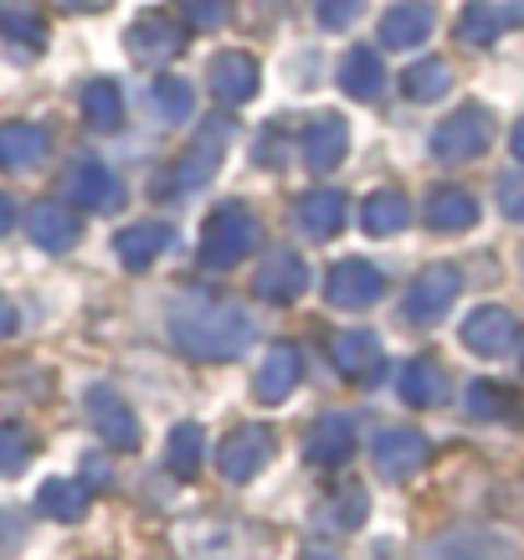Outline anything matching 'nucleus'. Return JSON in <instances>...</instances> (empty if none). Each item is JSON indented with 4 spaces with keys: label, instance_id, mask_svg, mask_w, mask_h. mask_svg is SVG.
I'll return each mask as SVG.
<instances>
[{
    "label": "nucleus",
    "instance_id": "obj_1",
    "mask_svg": "<svg viewBox=\"0 0 524 560\" xmlns=\"http://www.w3.org/2000/svg\"><path fill=\"white\" fill-rule=\"evenodd\" d=\"M170 324H175V340L186 345L190 355L221 360V355H237L242 345L253 340V319L237 304H201V299L190 304V299H181Z\"/></svg>",
    "mask_w": 524,
    "mask_h": 560
},
{
    "label": "nucleus",
    "instance_id": "obj_2",
    "mask_svg": "<svg viewBox=\"0 0 524 560\" xmlns=\"http://www.w3.org/2000/svg\"><path fill=\"white\" fill-rule=\"evenodd\" d=\"M257 242V221L247 206H221L217 217L206 221V237H201V262L206 268H232L247 257V247Z\"/></svg>",
    "mask_w": 524,
    "mask_h": 560
},
{
    "label": "nucleus",
    "instance_id": "obj_3",
    "mask_svg": "<svg viewBox=\"0 0 524 560\" xmlns=\"http://www.w3.org/2000/svg\"><path fill=\"white\" fill-rule=\"evenodd\" d=\"M124 47L135 51V62H170V57H181V47H186V26L160 16V11H150V16H139L135 26H129Z\"/></svg>",
    "mask_w": 524,
    "mask_h": 560
},
{
    "label": "nucleus",
    "instance_id": "obj_4",
    "mask_svg": "<svg viewBox=\"0 0 524 560\" xmlns=\"http://www.w3.org/2000/svg\"><path fill=\"white\" fill-rule=\"evenodd\" d=\"M489 135H493V119L484 108H457L453 119L432 135V150H438L442 160H474V154H484Z\"/></svg>",
    "mask_w": 524,
    "mask_h": 560
},
{
    "label": "nucleus",
    "instance_id": "obj_5",
    "mask_svg": "<svg viewBox=\"0 0 524 560\" xmlns=\"http://www.w3.org/2000/svg\"><path fill=\"white\" fill-rule=\"evenodd\" d=\"M457 283L463 278L453 268H427L411 283V293H406V319H417V324L442 319V308H453V299H457Z\"/></svg>",
    "mask_w": 524,
    "mask_h": 560
},
{
    "label": "nucleus",
    "instance_id": "obj_6",
    "mask_svg": "<svg viewBox=\"0 0 524 560\" xmlns=\"http://www.w3.org/2000/svg\"><path fill=\"white\" fill-rule=\"evenodd\" d=\"M206 88L217 103H247L257 93V62L247 51H221L206 72Z\"/></svg>",
    "mask_w": 524,
    "mask_h": 560
},
{
    "label": "nucleus",
    "instance_id": "obj_7",
    "mask_svg": "<svg viewBox=\"0 0 524 560\" xmlns=\"http://www.w3.org/2000/svg\"><path fill=\"white\" fill-rule=\"evenodd\" d=\"M524 16V5H493V0H474V5H463V16H457V36L468 42V47H493L499 36Z\"/></svg>",
    "mask_w": 524,
    "mask_h": 560
},
{
    "label": "nucleus",
    "instance_id": "obj_8",
    "mask_svg": "<svg viewBox=\"0 0 524 560\" xmlns=\"http://www.w3.org/2000/svg\"><path fill=\"white\" fill-rule=\"evenodd\" d=\"M463 340H468V350H478V355H509L514 340H520V324H514L509 308H478L474 319L463 324Z\"/></svg>",
    "mask_w": 524,
    "mask_h": 560
},
{
    "label": "nucleus",
    "instance_id": "obj_9",
    "mask_svg": "<svg viewBox=\"0 0 524 560\" xmlns=\"http://www.w3.org/2000/svg\"><path fill=\"white\" fill-rule=\"evenodd\" d=\"M427 36H432V5H427V0H401V5H391L386 21H381V47H391V51L417 47Z\"/></svg>",
    "mask_w": 524,
    "mask_h": 560
},
{
    "label": "nucleus",
    "instance_id": "obj_10",
    "mask_svg": "<svg viewBox=\"0 0 524 560\" xmlns=\"http://www.w3.org/2000/svg\"><path fill=\"white\" fill-rule=\"evenodd\" d=\"M375 293H381V272L371 262H339L329 272V283H324V299L339 308H365Z\"/></svg>",
    "mask_w": 524,
    "mask_h": 560
},
{
    "label": "nucleus",
    "instance_id": "obj_11",
    "mask_svg": "<svg viewBox=\"0 0 524 560\" xmlns=\"http://www.w3.org/2000/svg\"><path fill=\"white\" fill-rule=\"evenodd\" d=\"M268 458H272V438L263 432V427H247V432H237V438L221 447V474L226 478H253Z\"/></svg>",
    "mask_w": 524,
    "mask_h": 560
},
{
    "label": "nucleus",
    "instance_id": "obj_12",
    "mask_svg": "<svg viewBox=\"0 0 524 560\" xmlns=\"http://www.w3.org/2000/svg\"><path fill=\"white\" fill-rule=\"evenodd\" d=\"M422 458H427L422 432H401V427H396V432H381V438H375V463H381V474H391V478L422 468Z\"/></svg>",
    "mask_w": 524,
    "mask_h": 560
},
{
    "label": "nucleus",
    "instance_id": "obj_13",
    "mask_svg": "<svg viewBox=\"0 0 524 560\" xmlns=\"http://www.w3.org/2000/svg\"><path fill=\"white\" fill-rule=\"evenodd\" d=\"M329 355H335L339 375H350V381H371V375L381 371V345H375V335H365V329L339 335Z\"/></svg>",
    "mask_w": 524,
    "mask_h": 560
},
{
    "label": "nucleus",
    "instance_id": "obj_14",
    "mask_svg": "<svg viewBox=\"0 0 524 560\" xmlns=\"http://www.w3.org/2000/svg\"><path fill=\"white\" fill-rule=\"evenodd\" d=\"M88 417H93V427H98L108 442H124V447H135L139 432H135V417L124 411V401L114 396V390H88Z\"/></svg>",
    "mask_w": 524,
    "mask_h": 560
},
{
    "label": "nucleus",
    "instance_id": "obj_15",
    "mask_svg": "<svg viewBox=\"0 0 524 560\" xmlns=\"http://www.w3.org/2000/svg\"><path fill=\"white\" fill-rule=\"evenodd\" d=\"M427 221H432L438 232H463V226L478 221V201L463 186H442V190H432V201H427Z\"/></svg>",
    "mask_w": 524,
    "mask_h": 560
},
{
    "label": "nucleus",
    "instance_id": "obj_16",
    "mask_svg": "<svg viewBox=\"0 0 524 560\" xmlns=\"http://www.w3.org/2000/svg\"><path fill=\"white\" fill-rule=\"evenodd\" d=\"M339 88L350 93V98H375L381 88H386V68H381V57L371 47H356L345 62H339Z\"/></svg>",
    "mask_w": 524,
    "mask_h": 560
},
{
    "label": "nucleus",
    "instance_id": "obj_17",
    "mask_svg": "<svg viewBox=\"0 0 524 560\" xmlns=\"http://www.w3.org/2000/svg\"><path fill=\"white\" fill-rule=\"evenodd\" d=\"M304 144H308L304 150L308 171H329V165H339V154H345V124H339L335 114H314Z\"/></svg>",
    "mask_w": 524,
    "mask_h": 560
},
{
    "label": "nucleus",
    "instance_id": "obj_18",
    "mask_svg": "<svg viewBox=\"0 0 524 560\" xmlns=\"http://www.w3.org/2000/svg\"><path fill=\"white\" fill-rule=\"evenodd\" d=\"M68 196L72 201H83L88 211H103V206L119 201V180L103 171L98 160H88V165H78V171L68 175Z\"/></svg>",
    "mask_w": 524,
    "mask_h": 560
},
{
    "label": "nucleus",
    "instance_id": "obj_19",
    "mask_svg": "<svg viewBox=\"0 0 524 560\" xmlns=\"http://www.w3.org/2000/svg\"><path fill=\"white\" fill-rule=\"evenodd\" d=\"M293 217H299V226L308 237H329L339 226V217H345V196L339 190H308L304 201L293 206Z\"/></svg>",
    "mask_w": 524,
    "mask_h": 560
},
{
    "label": "nucleus",
    "instance_id": "obj_20",
    "mask_svg": "<svg viewBox=\"0 0 524 560\" xmlns=\"http://www.w3.org/2000/svg\"><path fill=\"white\" fill-rule=\"evenodd\" d=\"M442 390H447V371H442L438 360H411L401 371V396L411 401V407H438Z\"/></svg>",
    "mask_w": 524,
    "mask_h": 560
},
{
    "label": "nucleus",
    "instance_id": "obj_21",
    "mask_svg": "<svg viewBox=\"0 0 524 560\" xmlns=\"http://www.w3.org/2000/svg\"><path fill=\"white\" fill-rule=\"evenodd\" d=\"M299 289H304V262L288 253H278L268 268H257V278H253L257 299H293Z\"/></svg>",
    "mask_w": 524,
    "mask_h": 560
},
{
    "label": "nucleus",
    "instance_id": "obj_22",
    "mask_svg": "<svg viewBox=\"0 0 524 560\" xmlns=\"http://www.w3.org/2000/svg\"><path fill=\"white\" fill-rule=\"evenodd\" d=\"M299 350H288V345H278L268 360H263V371H257V396L263 401H283L288 390H293V381H299Z\"/></svg>",
    "mask_w": 524,
    "mask_h": 560
},
{
    "label": "nucleus",
    "instance_id": "obj_23",
    "mask_svg": "<svg viewBox=\"0 0 524 560\" xmlns=\"http://www.w3.org/2000/svg\"><path fill=\"white\" fill-rule=\"evenodd\" d=\"M360 217H365V232H375V237H391V232H401V226H406V217H411V201H406L401 190H375Z\"/></svg>",
    "mask_w": 524,
    "mask_h": 560
},
{
    "label": "nucleus",
    "instance_id": "obj_24",
    "mask_svg": "<svg viewBox=\"0 0 524 560\" xmlns=\"http://www.w3.org/2000/svg\"><path fill=\"white\" fill-rule=\"evenodd\" d=\"M447 88H453V68H447L442 57H422V62L406 68V98L432 103V98H442Z\"/></svg>",
    "mask_w": 524,
    "mask_h": 560
},
{
    "label": "nucleus",
    "instance_id": "obj_25",
    "mask_svg": "<svg viewBox=\"0 0 524 560\" xmlns=\"http://www.w3.org/2000/svg\"><path fill=\"white\" fill-rule=\"evenodd\" d=\"M170 247V226L165 221H144V226H129L119 237V257L129 262V268H144L154 253H165Z\"/></svg>",
    "mask_w": 524,
    "mask_h": 560
},
{
    "label": "nucleus",
    "instance_id": "obj_26",
    "mask_svg": "<svg viewBox=\"0 0 524 560\" xmlns=\"http://www.w3.org/2000/svg\"><path fill=\"white\" fill-rule=\"evenodd\" d=\"M83 114L93 129H114L124 119V98H119V83H108V78H93L83 88Z\"/></svg>",
    "mask_w": 524,
    "mask_h": 560
},
{
    "label": "nucleus",
    "instance_id": "obj_27",
    "mask_svg": "<svg viewBox=\"0 0 524 560\" xmlns=\"http://www.w3.org/2000/svg\"><path fill=\"white\" fill-rule=\"evenodd\" d=\"M47 150V135L36 124H5L0 129V165H32Z\"/></svg>",
    "mask_w": 524,
    "mask_h": 560
},
{
    "label": "nucleus",
    "instance_id": "obj_28",
    "mask_svg": "<svg viewBox=\"0 0 524 560\" xmlns=\"http://www.w3.org/2000/svg\"><path fill=\"white\" fill-rule=\"evenodd\" d=\"M32 237L42 242V247H51V253H62V247L78 237V221H72V211H62V206H42L32 217Z\"/></svg>",
    "mask_w": 524,
    "mask_h": 560
},
{
    "label": "nucleus",
    "instance_id": "obj_29",
    "mask_svg": "<svg viewBox=\"0 0 524 560\" xmlns=\"http://www.w3.org/2000/svg\"><path fill=\"white\" fill-rule=\"evenodd\" d=\"M427 560H504V545L489 535H453V540L432 545Z\"/></svg>",
    "mask_w": 524,
    "mask_h": 560
},
{
    "label": "nucleus",
    "instance_id": "obj_30",
    "mask_svg": "<svg viewBox=\"0 0 524 560\" xmlns=\"http://www.w3.org/2000/svg\"><path fill=\"white\" fill-rule=\"evenodd\" d=\"M350 447H356L350 422H345V417H335V422H324L319 432H314V442H308V458H314V463H345V458H350Z\"/></svg>",
    "mask_w": 524,
    "mask_h": 560
},
{
    "label": "nucleus",
    "instance_id": "obj_31",
    "mask_svg": "<svg viewBox=\"0 0 524 560\" xmlns=\"http://www.w3.org/2000/svg\"><path fill=\"white\" fill-rule=\"evenodd\" d=\"M150 98H154V114L165 124H181L190 114V83H181V78H160L150 88Z\"/></svg>",
    "mask_w": 524,
    "mask_h": 560
},
{
    "label": "nucleus",
    "instance_id": "obj_32",
    "mask_svg": "<svg viewBox=\"0 0 524 560\" xmlns=\"http://www.w3.org/2000/svg\"><path fill=\"white\" fill-rule=\"evenodd\" d=\"M36 504H42L47 514H57V520H78V514H83V504H88V489H83V483H47Z\"/></svg>",
    "mask_w": 524,
    "mask_h": 560
},
{
    "label": "nucleus",
    "instance_id": "obj_33",
    "mask_svg": "<svg viewBox=\"0 0 524 560\" xmlns=\"http://www.w3.org/2000/svg\"><path fill=\"white\" fill-rule=\"evenodd\" d=\"M0 32L11 36V42H21V47H42V42H47L42 21H36L26 5H11V11H0Z\"/></svg>",
    "mask_w": 524,
    "mask_h": 560
},
{
    "label": "nucleus",
    "instance_id": "obj_34",
    "mask_svg": "<svg viewBox=\"0 0 524 560\" xmlns=\"http://www.w3.org/2000/svg\"><path fill=\"white\" fill-rule=\"evenodd\" d=\"M201 447H206L201 427H181L175 442H170V463H175V474H190V468L201 463Z\"/></svg>",
    "mask_w": 524,
    "mask_h": 560
},
{
    "label": "nucleus",
    "instance_id": "obj_35",
    "mask_svg": "<svg viewBox=\"0 0 524 560\" xmlns=\"http://www.w3.org/2000/svg\"><path fill=\"white\" fill-rule=\"evenodd\" d=\"M26 458H32V438L21 427H0V474H16Z\"/></svg>",
    "mask_w": 524,
    "mask_h": 560
},
{
    "label": "nucleus",
    "instance_id": "obj_36",
    "mask_svg": "<svg viewBox=\"0 0 524 560\" xmlns=\"http://www.w3.org/2000/svg\"><path fill=\"white\" fill-rule=\"evenodd\" d=\"M175 5H181L186 26H221V21H226V5H232V0H175Z\"/></svg>",
    "mask_w": 524,
    "mask_h": 560
},
{
    "label": "nucleus",
    "instance_id": "obj_37",
    "mask_svg": "<svg viewBox=\"0 0 524 560\" xmlns=\"http://www.w3.org/2000/svg\"><path fill=\"white\" fill-rule=\"evenodd\" d=\"M468 411H474V417H504V411H509V390L484 381V386L468 390Z\"/></svg>",
    "mask_w": 524,
    "mask_h": 560
},
{
    "label": "nucleus",
    "instance_id": "obj_38",
    "mask_svg": "<svg viewBox=\"0 0 524 560\" xmlns=\"http://www.w3.org/2000/svg\"><path fill=\"white\" fill-rule=\"evenodd\" d=\"M314 11H319V26H350L360 16V0H314Z\"/></svg>",
    "mask_w": 524,
    "mask_h": 560
},
{
    "label": "nucleus",
    "instance_id": "obj_39",
    "mask_svg": "<svg viewBox=\"0 0 524 560\" xmlns=\"http://www.w3.org/2000/svg\"><path fill=\"white\" fill-rule=\"evenodd\" d=\"M499 206H504V217L524 221V175H504L499 180Z\"/></svg>",
    "mask_w": 524,
    "mask_h": 560
},
{
    "label": "nucleus",
    "instance_id": "obj_40",
    "mask_svg": "<svg viewBox=\"0 0 524 560\" xmlns=\"http://www.w3.org/2000/svg\"><path fill=\"white\" fill-rule=\"evenodd\" d=\"M51 5H62V11H103L108 0H51Z\"/></svg>",
    "mask_w": 524,
    "mask_h": 560
},
{
    "label": "nucleus",
    "instance_id": "obj_41",
    "mask_svg": "<svg viewBox=\"0 0 524 560\" xmlns=\"http://www.w3.org/2000/svg\"><path fill=\"white\" fill-rule=\"evenodd\" d=\"M514 154H520V160H524V119L514 124Z\"/></svg>",
    "mask_w": 524,
    "mask_h": 560
},
{
    "label": "nucleus",
    "instance_id": "obj_42",
    "mask_svg": "<svg viewBox=\"0 0 524 560\" xmlns=\"http://www.w3.org/2000/svg\"><path fill=\"white\" fill-rule=\"evenodd\" d=\"M5 329H11V304L0 299V335H5Z\"/></svg>",
    "mask_w": 524,
    "mask_h": 560
},
{
    "label": "nucleus",
    "instance_id": "obj_43",
    "mask_svg": "<svg viewBox=\"0 0 524 560\" xmlns=\"http://www.w3.org/2000/svg\"><path fill=\"white\" fill-rule=\"evenodd\" d=\"M5 221H11V201H0V232H5Z\"/></svg>",
    "mask_w": 524,
    "mask_h": 560
},
{
    "label": "nucleus",
    "instance_id": "obj_44",
    "mask_svg": "<svg viewBox=\"0 0 524 560\" xmlns=\"http://www.w3.org/2000/svg\"><path fill=\"white\" fill-rule=\"evenodd\" d=\"M308 560H335V556H308Z\"/></svg>",
    "mask_w": 524,
    "mask_h": 560
}]
</instances>
